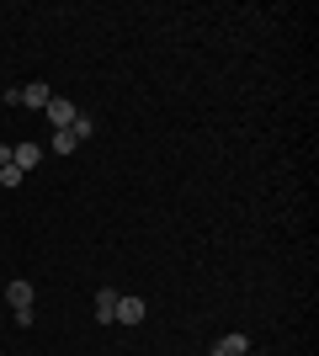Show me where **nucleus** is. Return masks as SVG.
<instances>
[{
	"label": "nucleus",
	"instance_id": "1",
	"mask_svg": "<svg viewBox=\"0 0 319 356\" xmlns=\"http://www.w3.org/2000/svg\"><path fill=\"white\" fill-rule=\"evenodd\" d=\"M32 282H22V277H16V282H6V303H11V319L16 325H32V319H38V314H32Z\"/></svg>",
	"mask_w": 319,
	"mask_h": 356
},
{
	"label": "nucleus",
	"instance_id": "2",
	"mask_svg": "<svg viewBox=\"0 0 319 356\" xmlns=\"http://www.w3.org/2000/svg\"><path fill=\"white\" fill-rule=\"evenodd\" d=\"M43 112H48V122H54V134L75 128V118H80V112H75V102H64V96H54V102H48Z\"/></svg>",
	"mask_w": 319,
	"mask_h": 356
},
{
	"label": "nucleus",
	"instance_id": "3",
	"mask_svg": "<svg viewBox=\"0 0 319 356\" xmlns=\"http://www.w3.org/2000/svg\"><path fill=\"white\" fill-rule=\"evenodd\" d=\"M144 298H117V319H112V325H144Z\"/></svg>",
	"mask_w": 319,
	"mask_h": 356
},
{
	"label": "nucleus",
	"instance_id": "4",
	"mask_svg": "<svg viewBox=\"0 0 319 356\" xmlns=\"http://www.w3.org/2000/svg\"><path fill=\"white\" fill-rule=\"evenodd\" d=\"M117 287H101V293H96V325H112V319H117Z\"/></svg>",
	"mask_w": 319,
	"mask_h": 356
},
{
	"label": "nucleus",
	"instance_id": "5",
	"mask_svg": "<svg viewBox=\"0 0 319 356\" xmlns=\"http://www.w3.org/2000/svg\"><path fill=\"white\" fill-rule=\"evenodd\" d=\"M11 160H16V170L27 176V170H38V165H43V144H16Z\"/></svg>",
	"mask_w": 319,
	"mask_h": 356
},
{
	"label": "nucleus",
	"instance_id": "6",
	"mask_svg": "<svg viewBox=\"0 0 319 356\" xmlns=\"http://www.w3.org/2000/svg\"><path fill=\"white\" fill-rule=\"evenodd\" d=\"M48 102H54V90H48L43 80H32V86H22V102H16V106H38V112H43Z\"/></svg>",
	"mask_w": 319,
	"mask_h": 356
},
{
	"label": "nucleus",
	"instance_id": "7",
	"mask_svg": "<svg viewBox=\"0 0 319 356\" xmlns=\"http://www.w3.org/2000/svg\"><path fill=\"white\" fill-rule=\"evenodd\" d=\"M218 351H224V356H245V351H250V335H240V330H234V335H224V341H218Z\"/></svg>",
	"mask_w": 319,
	"mask_h": 356
},
{
	"label": "nucleus",
	"instance_id": "8",
	"mask_svg": "<svg viewBox=\"0 0 319 356\" xmlns=\"http://www.w3.org/2000/svg\"><path fill=\"white\" fill-rule=\"evenodd\" d=\"M80 149V138L69 134V128H64V134H54V154H75Z\"/></svg>",
	"mask_w": 319,
	"mask_h": 356
},
{
	"label": "nucleus",
	"instance_id": "9",
	"mask_svg": "<svg viewBox=\"0 0 319 356\" xmlns=\"http://www.w3.org/2000/svg\"><path fill=\"white\" fill-rule=\"evenodd\" d=\"M22 181H27V176L16 170V160H11V165H0V186H22Z\"/></svg>",
	"mask_w": 319,
	"mask_h": 356
},
{
	"label": "nucleus",
	"instance_id": "10",
	"mask_svg": "<svg viewBox=\"0 0 319 356\" xmlns=\"http://www.w3.org/2000/svg\"><path fill=\"white\" fill-rule=\"evenodd\" d=\"M69 134H75V138H80V144H85V138H91V134H96V122H91V118H75V128H69Z\"/></svg>",
	"mask_w": 319,
	"mask_h": 356
},
{
	"label": "nucleus",
	"instance_id": "11",
	"mask_svg": "<svg viewBox=\"0 0 319 356\" xmlns=\"http://www.w3.org/2000/svg\"><path fill=\"white\" fill-rule=\"evenodd\" d=\"M213 356H224V351H213Z\"/></svg>",
	"mask_w": 319,
	"mask_h": 356
}]
</instances>
